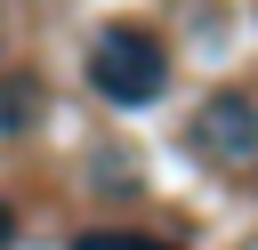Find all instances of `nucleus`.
I'll return each mask as SVG.
<instances>
[{
    "instance_id": "f03ea898",
    "label": "nucleus",
    "mask_w": 258,
    "mask_h": 250,
    "mask_svg": "<svg viewBox=\"0 0 258 250\" xmlns=\"http://www.w3.org/2000/svg\"><path fill=\"white\" fill-rule=\"evenodd\" d=\"M194 137H202L210 153H226V161L258 153V97H218V105L194 121Z\"/></svg>"
},
{
    "instance_id": "7ed1b4c3",
    "label": "nucleus",
    "mask_w": 258,
    "mask_h": 250,
    "mask_svg": "<svg viewBox=\"0 0 258 250\" xmlns=\"http://www.w3.org/2000/svg\"><path fill=\"white\" fill-rule=\"evenodd\" d=\"M73 250H169V242H153V234H113V226H105V234H81Z\"/></svg>"
},
{
    "instance_id": "f257e3e1",
    "label": "nucleus",
    "mask_w": 258,
    "mask_h": 250,
    "mask_svg": "<svg viewBox=\"0 0 258 250\" xmlns=\"http://www.w3.org/2000/svg\"><path fill=\"white\" fill-rule=\"evenodd\" d=\"M89 81H97L105 105H153L169 89V48L153 32H105L89 48Z\"/></svg>"
},
{
    "instance_id": "20e7f679",
    "label": "nucleus",
    "mask_w": 258,
    "mask_h": 250,
    "mask_svg": "<svg viewBox=\"0 0 258 250\" xmlns=\"http://www.w3.org/2000/svg\"><path fill=\"white\" fill-rule=\"evenodd\" d=\"M0 242H8V210H0Z\"/></svg>"
}]
</instances>
